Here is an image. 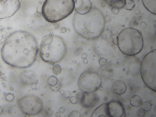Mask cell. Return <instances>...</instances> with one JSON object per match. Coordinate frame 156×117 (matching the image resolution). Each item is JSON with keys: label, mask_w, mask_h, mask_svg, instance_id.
<instances>
[{"label": "cell", "mask_w": 156, "mask_h": 117, "mask_svg": "<svg viewBox=\"0 0 156 117\" xmlns=\"http://www.w3.org/2000/svg\"><path fill=\"white\" fill-rule=\"evenodd\" d=\"M22 82L26 85H31L35 83L36 76L35 73L32 71L26 70L23 71L20 75Z\"/></svg>", "instance_id": "4fadbf2b"}, {"label": "cell", "mask_w": 156, "mask_h": 117, "mask_svg": "<svg viewBox=\"0 0 156 117\" xmlns=\"http://www.w3.org/2000/svg\"><path fill=\"white\" fill-rule=\"evenodd\" d=\"M135 3L133 0H125L123 7L127 10H132L134 8Z\"/></svg>", "instance_id": "d6986e66"}, {"label": "cell", "mask_w": 156, "mask_h": 117, "mask_svg": "<svg viewBox=\"0 0 156 117\" xmlns=\"http://www.w3.org/2000/svg\"><path fill=\"white\" fill-rule=\"evenodd\" d=\"M144 111H148L151 109V105L150 103L148 102H144L141 105V108Z\"/></svg>", "instance_id": "44dd1931"}, {"label": "cell", "mask_w": 156, "mask_h": 117, "mask_svg": "<svg viewBox=\"0 0 156 117\" xmlns=\"http://www.w3.org/2000/svg\"><path fill=\"white\" fill-rule=\"evenodd\" d=\"M66 51V47L62 37L56 35H48L42 40L39 54L44 61L55 64L62 60Z\"/></svg>", "instance_id": "3957f363"}, {"label": "cell", "mask_w": 156, "mask_h": 117, "mask_svg": "<svg viewBox=\"0 0 156 117\" xmlns=\"http://www.w3.org/2000/svg\"><path fill=\"white\" fill-rule=\"evenodd\" d=\"M141 76L146 85L152 91L156 90V50L148 53L144 57L140 67Z\"/></svg>", "instance_id": "8992f818"}, {"label": "cell", "mask_w": 156, "mask_h": 117, "mask_svg": "<svg viewBox=\"0 0 156 117\" xmlns=\"http://www.w3.org/2000/svg\"><path fill=\"white\" fill-rule=\"evenodd\" d=\"M145 8L150 12L156 15V0H142Z\"/></svg>", "instance_id": "2e32d148"}, {"label": "cell", "mask_w": 156, "mask_h": 117, "mask_svg": "<svg viewBox=\"0 0 156 117\" xmlns=\"http://www.w3.org/2000/svg\"><path fill=\"white\" fill-rule=\"evenodd\" d=\"M102 84V79L97 72L86 71L80 75L78 84L80 90L84 92H93L97 90Z\"/></svg>", "instance_id": "52a82bcc"}, {"label": "cell", "mask_w": 156, "mask_h": 117, "mask_svg": "<svg viewBox=\"0 0 156 117\" xmlns=\"http://www.w3.org/2000/svg\"><path fill=\"white\" fill-rule=\"evenodd\" d=\"M112 12L114 14H117L119 12V8L116 6L112 7Z\"/></svg>", "instance_id": "cb8c5ba5"}, {"label": "cell", "mask_w": 156, "mask_h": 117, "mask_svg": "<svg viewBox=\"0 0 156 117\" xmlns=\"http://www.w3.org/2000/svg\"><path fill=\"white\" fill-rule=\"evenodd\" d=\"M126 89V85L122 81L117 80L113 84L112 90V92L117 95H120L124 93Z\"/></svg>", "instance_id": "5bb4252c"}, {"label": "cell", "mask_w": 156, "mask_h": 117, "mask_svg": "<svg viewBox=\"0 0 156 117\" xmlns=\"http://www.w3.org/2000/svg\"><path fill=\"white\" fill-rule=\"evenodd\" d=\"M106 63V60L104 58H101L99 60L100 64L101 65H105Z\"/></svg>", "instance_id": "4316f807"}, {"label": "cell", "mask_w": 156, "mask_h": 117, "mask_svg": "<svg viewBox=\"0 0 156 117\" xmlns=\"http://www.w3.org/2000/svg\"><path fill=\"white\" fill-rule=\"evenodd\" d=\"M73 24L75 31L78 35L84 38L92 40L98 37L103 33L105 19L99 9L91 8L88 12L84 14L76 12Z\"/></svg>", "instance_id": "7a4b0ae2"}, {"label": "cell", "mask_w": 156, "mask_h": 117, "mask_svg": "<svg viewBox=\"0 0 156 117\" xmlns=\"http://www.w3.org/2000/svg\"><path fill=\"white\" fill-rule=\"evenodd\" d=\"M109 117L107 103H103L98 106L93 112L91 117Z\"/></svg>", "instance_id": "9a60e30c"}, {"label": "cell", "mask_w": 156, "mask_h": 117, "mask_svg": "<svg viewBox=\"0 0 156 117\" xmlns=\"http://www.w3.org/2000/svg\"><path fill=\"white\" fill-rule=\"evenodd\" d=\"M18 104L21 111L25 115L33 116L42 111L43 104L41 99L34 95H27L20 99Z\"/></svg>", "instance_id": "ba28073f"}, {"label": "cell", "mask_w": 156, "mask_h": 117, "mask_svg": "<svg viewBox=\"0 0 156 117\" xmlns=\"http://www.w3.org/2000/svg\"><path fill=\"white\" fill-rule=\"evenodd\" d=\"M75 9L74 0H46L42 8V14L45 19L55 23L66 18Z\"/></svg>", "instance_id": "277c9868"}, {"label": "cell", "mask_w": 156, "mask_h": 117, "mask_svg": "<svg viewBox=\"0 0 156 117\" xmlns=\"http://www.w3.org/2000/svg\"><path fill=\"white\" fill-rule=\"evenodd\" d=\"M58 81L57 78L54 76H51L48 79V82L50 86H53L56 85Z\"/></svg>", "instance_id": "ffe728a7"}, {"label": "cell", "mask_w": 156, "mask_h": 117, "mask_svg": "<svg viewBox=\"0 0 156 117\" xmlns=\"http://www.w3.org/2000/svg\"><path fill=\"white\" fill-rule=\"evenodd\" d=\"M62 87V84L59 81L55 85L53 86H50V88L52 91H58L61 89Z\"/></svg>", "instance_id": "7402d4cb"}, {"label": "cell", "mask_w": 156, "mask_h": 117, "mask_svg": "<svg viewBox=\"0 0 156 117\" xmlns=\"http://www.w3.org/2000/svg\"><path fill=\"white\" fill-rule=\"evenodd\" d=\"M19 0H1L0 1V19H4L13 16L20 9Z\"/></svg>", "instance_id": "9c48e42d"}, {"label": "cell", "mask_w": 156, "mask_h": 117, "mask_svg": "<svg viewBox=\"0 0 156 117\" xmlns=\"http://www.w3.org/2000/svg\"><path fill=\"white\" fill-rule=\"evenodd\" d=\"M130 102L133 106L137 107L141 105L142 100L140 97L137 95H135L131 98Z\"/></svg>", "instance_id": "ac0fdd59"}, {"label": "cell", "mask_w": 156, "mask_h": 117, "mask_svg": "<svg viewBox=\"0 0 156 117\" xmlns=\"http://www.w3.org/2000/svg\"><path fill=\"white\" fill-rule=\"evenodd\" d=\"M53 72L56 74H59L61 71V68L59 64H56L54 66L52 69Z\"/></svg>", "instance_id": "603a6c76"}, {"label": "cell", "mask_w": 156, "mask_h": 117, "mask_svg": "<svg viewBox=\"0 0 156 117\" xmlns=\"http://www.w3.org/2000/svg\"><path fill=\"white\" fill-rule=\"evenodd\" d=\"M70 101L72 103L75 104L77 102V99L76 97H72L70 98Z\"/></svg>", "instance_id": "484cf974"}, {"label": "cell", "mask_w": 156, "mask_h": 117, "mask_svg": "<svg viewBox=\"0 0 156 117\" xmlns=\"http://www.w3.org/2000/svg\"><path fill=\"white\" fill-rule=\"evenodd\" d=\"M105 2L110 6H116L118 8L123 7L125 0H105Z\"/></svg>", "instance_id": "e0dca14e"}, {"label": "cell", "mask_w": 156, "mask_h": 117, "mask_svg": "<svg viewBox=\"0 0 156 117\" xmlns=\"http://www.w3.org/2000/svg\"><path fill=\"white\" fill-rule=\"evenodd\" d=\"M107 108L109 117H124L125 113L122 104L119 102L112 101L107 103Z\"/></svg>", "instance_id": "30bf717a"}, {"label": "cell", "mask_w": 156, "mask_h": 117, "mask_svg": "<svg viewBox=\"0 0 156 117\" xmlns=\"http://www.w3.org/2000/svg\"><path fill=\"white\" fill-rule=\"evenodd\" d=\"M84 95L80 103L84 107L92 108L97 105L99 102L98 96L93 92H84Z\"/></svg>", "instance_id": "8fae6325"}, {"label": "cell", "mask_w": 156, "mask_h": 117, "mask_svg": "<svg viewBox=\"0 0 156 117\" xmlns=\"http://www.w3.org/2000/svg\"><path fill=\"white\" fill-rule=\"evenodd\" d=\"M91 8V3L89 0H76L75 2V9L76 12L78 13H86Z\"/></svg>", "instance_id": "7c38bea8"}, {"label": "cell", "mask_w": 156, "mask_h": 117, "mask_svg": "<svg viewBox=\"0 0 156 117\" xmlns=\"http://www.w3.org/2000/svg\"><path fill=\"white\" fill-rule=\"evenodd\" d=\"M138 113V115L140 116H144L145 115L144 111L141 108L139 110Z\"/></svg>", "instance_id": "d4e9b609"}, {"label": "cell", "mask_w": 156, "mask_h": 117, "mask_svg": "<svg viewBox=\"0 0 156 117\" xmlns=\"http://www.w3.org/2000/svg\"><path fill=\"white\" fill-rule=\"evenodd\" d=\"M117 43L121 51L128 56H133L140 53L143 47L141 34L134 28L122 30L117 37Z\"/></svg>", "instance_id": "5b68a950"}, {"label": "cell", "mask_w": 156, "mask_h": 117, "mask_svg": "<svg viewBox=\"0 0 156 117\" xmlns=\"http://www.w3.org/2000/svg\"><path fill=\"white\" fill-rule=\"evenodd\" d=\"M38 50L37 41L31 33L16 31L6 38L1 50L3 60L12 67L21 68L31 66L36 59Z\"/></svg>", "instance_id": "6da1fadb"}]
</instances>
